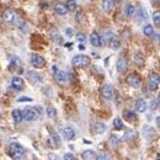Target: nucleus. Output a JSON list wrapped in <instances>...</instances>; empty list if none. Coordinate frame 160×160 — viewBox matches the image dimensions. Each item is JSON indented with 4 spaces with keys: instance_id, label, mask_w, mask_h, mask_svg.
Listing matches in <instances>:
<instances>
[{
    "instance_id": "nucleus-41",
    "label": "nucleus",
    "mask_w": 160,
    "mask_h": 160,
    "mask_svg": "<svg viewBox=\"0 0 160 160\" xmlns=\"http://www.w3.org/2000/svg\"><path fill=\"white\" fill-rule=\"evenodd\" d=\"M157 105H158V102H155L154 100L152 101V110H155L157 108Z\"/></svg>"
},
{
    "instance_id": "nucleus-7",
    "label": "nucleus",
    "mask_w": 160,
    "mask_h": 160,
    "mask_svg": "<svg viewBox=\"0 0 160 160\" xmlns=\"http://www.w3.org/2000/svg\"><path fill=\"white\" fill-rule=\"evenodd\" d=\"M160 85V77L158 74H152L149 77V89L152 91H155Z\"/></svg>"
},
{
    "instance_id": "nucleus-43",
    "label": "nucleus",
    "mask_w": 160,
    "mask_h": 160,
    "mask_svg": "<svg viewBox=\"0 0 160 160\" xmlns=\"http://www.w3.org/2000/svg\"><path fill=\"white\" fill-rule=\"evenodd\" d=\"M150 1H152L153 4H159L160 2V0H150Z\"/></svg>"
},
{
    "instance_id": "nucleus-38",
    "label": "nucleus",
    "mask_w": 160,
    "mask_h": 160,
    "mask_svg": "<svg viewBox=\"0 0 160 160\" xmlns=\"http://www.w3.org/2000/svg\"><path fill=\"white\" fill-rule=\"evenodd\" d=\"M96 159L98 160H105V159H108V157L106 154H100V155H96Z\"/></svg>"
},
{
    "instance_id": "nucleus-46",
    "label": "nucleus",
    "mask_w": 160,
    "mask_h": 160,
    "mask_svg": "<svg viewBox=\"0 0 160 160\" xmlns=\"http://www.w3.org/2000/svg\"><path fill=\"white\" fill-rule=\"evenodd\" d=\"M158 103H159V106H160V92H159V95H158Z\"/></svg>"
},
{
    "instance_id": "nucleus-13",
    "label": "nucleus",
    "mask_w": 160,
    "mask_h": 160,
    "mask_svg": "<svg viewBox=\"0 0 160 160\" xmlns=\"http://www.w3.org/2000/svg\"><path fill=\"white\" fill-rule=\"evenodd\" d=\"M143 136H144V138H145L147 140H152L153 139V137L155 136V131H154V128L150 127V126H147V127L143 129Z\"/></svg>"
},
{
    "instance_id": "nucleus-12",
    "label": "nucleus",
    "mask_w": 160,
    "mask_h": 160,
    "mask_svg": "<svg viewBox=\"0 0 160 160\" xmlns=\"http://www.w3.org/2000/svg\"><path fill=\"white\" fill-rule=\"evenodd\" d=\"M134 106H136V111L139 112V113L145 112L147 108H148L147 102H145V100H143V99H138V100L136 101V105H134Z\"/></svg>"
},
{
    "instance_id": "nucleus-20",
    "label": "nucleus",
    "mask_w": 160,
    "mask_h": 160,
    "mask_svg": "<svg viewBox=\"0 0 160 160\" xmlns=\"http://www.w3.org/2000/svg\"><path fill=\"white\" fill-rule=\"evenodd\" d=\"M136 138H137V132L134 129H127L124 136H123V139L126 140V142H132Z\"/></svg>"
},
{
    "instance_id": "nucleus-44",
    "label": "nucleus",
    "mask_w": 160,
    "mask_h": 160,
    "mask_svg": "<svg viewBox=\"0 0 160 160\" xmlns=\"http://www.w3.org/2000/svg\"><path fill=\"white\" fill-rule=\"evenodd\" d=\"M157 124H158V126L160 127V116L158 117V118H157Z\"/></svg>"
},
{
    "instance_id": "nucleus-34",
    "label": "nucleus",
    "mask_w": 160,
    "mask_h": 160,
    "mask_svg": "<svg viewBox=\"0 0 160 160\" xmlns=\"http://www.w3.org/2000/svg\"><path fill=\"white\" fill-rule=\"evenodd\" d=\"M113 127H115V129H122L123 128V122L121 118H115L113 120Z\"/></svg>"
},
{
    "instance_id": "nucleus-26",
    "label": "nucleus",
    "mask_w": 160,
    "mask_h": 160,
    "mask_svg": "<svg viewBox=\"0 0 160 160\" xmlns=\"http://www.w3.org/2000/svg\"><path fill=\"white\" fill-rule=\"evenodd\" d=\"M27 75H28V79L31 80L33 84H37V82H41V75L40 74H37V73H35V72H28L27 73Z\"/></svg>"
},
{
    "instance_id": "nucleus-6",
    "label": "nucleus",
    "mask_w": 160,
    "mask_h": 160,
    "mask_svg": "<svg viewBox=\"0 0 160 160\" xmlns=\"http://www.w3.org/2000/svg\"><path fill=\"white\" fill-rule=\"evenodd\" d=\"M31 64H32L35 68L41 69V68L44 67L46 60L43 59V57H41L40 54H32V56H31Z\"/></svg>"
},
{
    "instance_id": "nucleus-36",
    "label": "nucleus",
    "mask_w": 160,
    "mask_h": 160,
    "mask_svg": "<svg viewBox=\"0 0 160 160\" xmlns=\"http://www.w3.org/2000/svg\"><path fill=\"white\" fill-rule=\"evenodd\" d=\"M77 40L80 41V42H84V41H85V35L81 33V32H80V33H77Z\"/></svg>"
},
{
    "instance_id": "nucleus-17",
    "label": "nucleus",
    "mask_w": 160,
    "mask_h": 160,
    "mask_svg": "<svg viewBox=\"0 0 160 160\" xmlns=\"http://www.w3.org/2000/svg\"><path fill=\"white\" fill-rule=\"evenodd\" d=\"M63 136L67 140H72L75 138V132H74V129L72 127H65L63 129Z\"/></svg>"
},
{
    "instance_id": "nucleus-32",
    "label": "nucleus",
    "mask_w": 160,
    "mask_h": 160,
    "mask_svg": "<svg viewBox=\"0 0 160 160\" xmlns=\"http://www.w3.org/2000/svg\"><path fill=\"white\" fill-rule=\"evenodd\" d=\"M65 5L68 8V11H75L77 10V1L75 0H68Z\"/></svg>"
},
{
    "instance_id": "nucleus-19",
    "label": "nucleus",
    "mask_w": 160,
    "mask_h": 160,
    "mask_svg": "<svg viewBox=\"0 0 160 160\" xmlns=\"http://www.w3.org/2000/svg\"><path fill=\"white\" fill-rule=\"evenodd\" d=\"M115 8V0H102V9L106 12H111Z\"/></svg>"
},
{
    "instance_id": "nucleus-28",
    "label": "nucleus",
    "mask_w": 160,
    "mask_h": 160,
    "mask_svg": "<svg viewBox=\"0 0 160 160\" xmlns=\"http://www.w3.org/2000/svg\"><path fill=\"white\" fill-rule=\"evenodd\" d=\"M136 16L138 18V19H137V21L139 22V21L144 20V19H147V12H145V11H144V10H143V9H142V8L139 6V8L136 10Z\"/></svg>"
},
{
    "instance_id": "nucleus-3",
    "label": "nucleus",
    "mask_w": 160,
    "mask_h": 160,
    "mask_svg": "<svg viewBox=\"0 0 160 160\" xmlns=\"http://www.w3.org/2000/svg\"><path fill=\"white\" fill-rule=\"evenodd\" d=\"M22 116H23V120L25 121H27V122H32V121L37 120L40 115H38V112H37L36 108H31V107H28V108H25V110H23Z\"/></svg>"
},
{
    "instance_id": "nucleus-14",
    "label": "nucleus",
    "mask_w": 160,
    "mask_h": 160,
    "mask_svg": "<svg viewBox=\"0 0 160 160\" xmlns=\"http://www.w3.org/2000/svg\"><path fill=\"white\" fill-rule=\"evenodd\" d=\"M54 11H56V14L63 16V15H65V14L68 12V8H67V5L63 4V2H57L56 6H54Z\"/></svg>"
},
{
    "instance_id": "nucleus-37",
    "label": "nucleus",
    "mask_w": 160,
    "mask_h": 160,
    "mask_svg": "<svg viewBox=\"0 0 160 160\" xmlns=\"http://www.w3.org/2000/svg\"><path fill=\"white\" fill-rule=\"evenodd\" d=\"M64 159L65 160H74L75 159V157H74L73 154H70V153H67V154L64 155Z\"/></svg>"
},
{
    "instance_id": "nucleus-8",
    "label": "nucleus",
    "mask_w": 160,
    "mask_h": 160,
    "mask_svg": "<svg viewBox=\"0 0 160 160\" xmlns=\"http://www.w3.org/2000/svg\"><path fill=\"white\" fill-rule=\"evenodd\" d=\"M116 68H117V72L118 73H124L128 68V62L124 57H120L117 62H116Z\"/></svg>"
},
{
    "instance_id": "nucleus-15",
    "label": "nucleus",
    "mask_w": 160,
    "mask_h": 160,
    "mask_svg": "<svg viewBox=\"0 0 160 160\" xmlns=\"http://www.w3.org/2000/svg\"><path fill=\"white\" fill-rule=\"evenodd\" d=\"M48 143H49V145H51L52 148H59L60 139H59V137H58V134L52 133L51 137H49V139H48Z\"/></svg>"
},
{
    "instance_id": "nucleus-29",
    "label": "nucleus",
    "mask_w": 160,
    "mask_h": 160,
    "mask_svg": "<svg viewBox=\"0 0 160 160\" xmlns=\"http://www.w3.org/2000/svg\"><path fill=\"white\" fill-rule=\"evenodd\" d=\"M143 33H144L145 36H148V37L153 36V35H154V27H153L152 25H145V26L143 27Z\"/></svg>"
},
{
    "instance_id": "nucleus-45",
    "label": "nucleus",
    "mask_w": 160,
    "mask_h": 160,
    "mask_svg": "<svg viewBox=\"0 0 160 160\" xmlns=\"http://www.w3.org/2000/svg\"><path fill=\"white\" fill-rule=\"evenodd\" d=\"M84 48H85V47H84V44H80V46H79V49H81V51H82Z\"/></svg>"
},
{
    "instance_id": "nucleus-25",
    "label": "nucleus",
    "mask_w": 160,
    "mask_h": 160,
    "mask_svg": "<svg viewBox=\"0 0 160 160\" xmlns=\"http://www.w3.org/2000/svg\"><path fill=\"white\" fill-rule=\"evenodd\" d=\"M134 62H136V64H137L138 67H143L144 63H145V58H144V56H143L140 52H137V53L134 54Z\"/></svg>"
},
{
    "instance_id": "nucleus-22",
    "label": "nucleus",
    "mask_w": 160,
    "mask_h": 160,
    "mask_svg": "<svg viewBox=\"0 0 160 160\" xmlns=\"http://www.w3.org/2000/svg\"><path fill=\"white\" fill-rule=\"evenodd\" d=\"M81 158H82V159H85V160L96 159V153H95L94 150H85V152H82Z\"/></svg>"
},
{
    "instance_id": "nucleus-30",
    "label": "nucleus",
    "mask_w": 160,
    "mask_h": 160,
    "mask_svg": "<svg viewBox=\"0 0 160 160\" xmlns=\"http://www.w3.org/2000/svg\"><path fill=\"white\" fill-rule=\"evenodd\" d=\"M51 36H52V40L54 41V42H57V43H62V37H60V35H59V32H58V31L52 30V31H51Z\"/></svg>"
},
{
    "instance_id": "nucleus-16",
    "label": "nucleus",
    "mask_w": 160,
    "mask_h": 160,
    "mask_svg": "<svg viewBox=\"0 0 160 160\" xmlns=\"http://www.w3.org/2000/svg\"><path fill=\"white\" fill-rule=\"evenodd\" d=\"M90 43H91L94 47H100L102 41H101V37L99 36V33L91 32V35H90Z\"/></svg>"
},
{
    "instance_id": "nucleus-39",
    "label": "nucleus",
    "mask_w": 160,
    "mask_h": 160,
    "mask_svg": "<svg viewBox=\"0 0 160 160\" xmlns=\"http://www.w3.org/2000/svg\"><path fill=\"white\" fill-rule=\"evenodd\" d=\"M154 42H157L160 46V35H155V36H154Z\"/></svg>"
},
{
    "instance_id": "nucleus-2",
    "label": "nucleus",
    "mask_w": 160,
    "mask_h": 160,
    "mask_svg": "<svg viewBox=\"0 0 160 160\" xmlns=\"http://www.w3.org/2000/svg\"><path fill=\"white\" fill-rule=\"evenodd\" d=\"M73 65L77 67V68H85L90 64V58L88 56H82V54H79V56H75L73 60H72Z\"/></svg>"
},
{
    "instance_id": "nucleus-10",
    "label": "nucleus",
    "mask_w": 160,
    "mask_h": 160,
    "mask_svg": "<svg viewBox=\"0 0 160 160\" xmlns=\"http://www.w3.org/2000/svg\"><path fill=\"white\" fill-rule=\"evenodd\" d=\"M67 80H68V74H67V72H64V70H58V72L56 73V81H57L59 85H64V84L67 82Z\"/></svg>"
},
{
    "instance_id": "nucleus-23",
    "label": "nucleus",
    "mask_w": 160,
    "mask_h": 160,
    "mask_svg": "<svg viewBox=\"0 0 160 160\" xmlns=\"http://www.w3.org/2000/svg\"><path fill=\"white\" fill-rule=\"evenodd\" d=\"M12 120H14V122L15 123H20L21 121L23 120V116H22V111H20V110H14L12 111Z\"/></svg>"
},
{
    "instance_id": "nucleus-40",
    "label": "nucleus",
    "mask_w": 160,
    "mask_h": 160,
    "mask_svg": "<svg viewBox=\"0 0 160 160\" xmlns=\"http://www.w3.org/2000/svg\"><path fill=\"white\" fill-rule=\"evenodd\" d=\"M22 101H28V102H30V101H32V100H31L30 98H20V99H19V102H22Z\"/></svg>"
},
{
    "instance_id": "nucleus-27",
    "label": "nucleus",
    "mask_w": 160,
    "mask_h": 160,
    "mask_svg": "<svg viewBox=\"0 0 160 160\" xmlns=\"http://www.w3.org/2000/svg\"><path fill=\"white\" fill-rule=\"evenodd\" d=\"M123 117L126 121H129V122H133V121L137 120V116L133 111H124L123 112Z\"/></svg>"
},
{
    "instance_id": "nucleus-4",
    "label": "nucleus",
    "mask_w": 160,
    "mask_h": 160,
    "mask_svg": "<svg viewBox=\"0 0 160 160\" xmlns=\"http://www.w3.org/2000/svg\"><path fill=\"white\" fill-rule=\"evenodd\" d=\"M101 96H102V99H105L107 101L112 100L113 99V89H112V86L108 85V84H105L101 88Z\"/></svg>"
},
{
    "instance_id": "nucleus-21",
    "label": "nucleus",
    "mask_w": 160,
    "mask_h": 160,
    "mask_svg": "<svg viewBox=\"0 0 160 160\" xmlns=\"http://www.w3.org/2000/svg\"><path fill=\"white\" fill-rule=\"evenodd\" d=\"M106 131V124L102 122H95L94 123V132L96 134H102Z\"/></svg>"
},
{
    "instance_id": "nucleus-31",
    "label": "nucleus",
    "mask_w": 160,
    "mask_h": 160,
    "mask_svg": "<svg viewBox=\"0 0 160 160\" xmlns=\"http://www.w3.org/2000/svg\"><path fill=\"white\" fill-rule=\"evenodd\" d=\"M46 112H47V116H48L49 118H54V117L57 116V111H56V108L52 107V106H48L47 110H46Z\"/></svg>"
},
{
    "instance_id": "nucleus-33",
    "label": "nucleus",
    "mask_w": 160,
    "mask_h": 160,
    "mask_svg": "<svg viewBox=\"0 0 160 160\" xmlns=\"http://www.w3.org/2000/svg\"><path fill=\"white\" fill-rule=\"evenodd\" d=\"M153 22L155 23V26H160V10L154 11V14H153Z\"/></svg>"
},
{
    "instance_id": "nucleus-1",
    "label": "nucleus",
    "mask_w": 160,
    "mask_h": 160,
    "mask_svg": "<svg viewBox=\"0 0 160 160\" xmlns=\"http://www.w3.org/2000/svg\"><path fill=\"white\" fill-rule=\"evenodd\" d=\"M8 154L10 158L12 159H22L23 155H25V150L22 148V145H20L19 143H11L9 145V149H8Z\"/></svg>"
},
{
    "instance_id": "nucleus-42",
    "label": "nucleus",
    "mask_w": 160,
    "mask_h": 160,
    "mask_svg": "<svg viewBox=\"0 0 160 160\" xmlns=\"http://www.w3.org/2000/svg\"><path fill=\"white\" fill-rule=\"evenodd\" d=\"M65 33H67L68 36H72V33H73V31H72V28H67V30H65Z\"/></svg>"
},
{
    "instance_id": "nucleus-9",
    "label": "nucleus",
    "mask_w": 160,
    "mask_h": 160,
    "mask_svg": "<svg viewBox=\"0 0 160 160\" xmlns=\"http://www.w3.org/2000/svg\"><path fill=\"white\" fill-rule=\"evenodd\" d=\"M23 86H25L23 80L21 79L20 77H15V78H12V80H11V88H12L14 90L20 91V90L23 89Z\"/></svg>"
},
{
    "instance_id": "nucleus-5",
    "label": "nucleus",
    "mask_w": 160,
    "mask_h": 160,
    "mask_svg": "<svg viewBox=\"0 0 160 160\" xmlns=\"http://www.w3.org/2000/svg\"><path fill=\"white\" fill-rule=\"evenodd\" d=\"M126 82L132 88H140L142 85V80L137 74H129L126 79Z\"/></svg>"
},
{
    "instance_id": "nucleus-11",
    "label": "nucleus",
    "mask_w": 160,
    "mask_h": 160,
    "mask_svg": "<svg viewBox=\"0 0 160 160\" xmlns=\"http://www.w3.org/2000/svg\"><path fill=\"white\" fill-rule=\"evenodd\" d=\"M108 46L112 49H118L121 47V41L116 35H111V37H108Z\"/></svg>"
},
{
    "instance_id": "nucleus-18",
    "label": "nucleus",
    "mask_w": 160,
    "mask_h": 160,
    "mask_svg": "<svg viewBox=\"0 0 160 160\" xmlns=\"http://www.w3.org/2000/svg\"><path fill=\"white\" fill-rule=\"evenodd\" d=\"M2 20L5 21V22H12V21L15 20V12L12 10H10V9L5 10L2 12Z\"/></svg>"
},
{
    "instance_id": "nucleus-35",
    "label": "nucleus",
    "mask_w": 160,
    "mask_h": 160,
    "mask_svg": "<svg viewBox=\"0 0 160 160\" xmlns=\"http://www.w3.org/2000/svg\"><path fill=\"white\" fill-rule=\"evenodd\" d=\"M110 144H111V147L117 148V147L120 145V139H118L116 136H112V137L110 138Z\"/></svg>"
},
{
    "instance_id": "nucleus-24",
    "label": "nucleus",
    "mask_w": 160,
    "mask_h": 160,
    "mask_svg": "<svg viewBox=\"0 0 160 160\" xmlns=\"http://www.w3.org/2000/svg\"><path fill=\"white\" fill-rule=\"evenodd\" d=\"M134 12H136V9H134V6L132 4H127L124 6V15L127 18H132L134 15Z\"/></svg>"
}]
</instances>
